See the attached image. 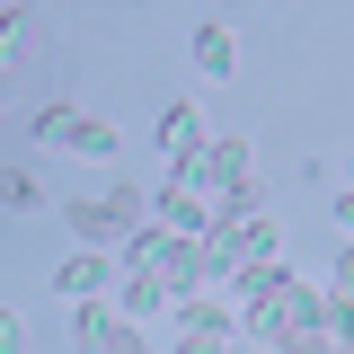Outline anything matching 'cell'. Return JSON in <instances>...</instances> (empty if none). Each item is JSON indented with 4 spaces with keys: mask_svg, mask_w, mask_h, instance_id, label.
Wrapping results in <instances>:
<instances>
[{
    "mask_svg": "<svg viewBox=\"0 0 354 354\" xmlns=\"http://www.w3.org/2000/svg\"><path fill=\"white\" fill-rule=\"evenodd\" d=\"M177 337H204V346H239V310L213 292H186L177 301Z\"/></svg>",
    "mask_w": 354,
    "mask_h": 354,
    "instance_id": "obj_1",
    "label": "cell"
},
{
    "mask_svg": "<svg viewBox=\"0 0 354 354\" xmlns=\"http://www.w3.org/2000/svg\"><path fill=\"white\" fill-rule=\"evenodd\" d=\"M204 142H213V133H204V115H195L186 97L160 106V151H169V169H195V160H204Z\"/></svg>",
    "mask_w": 354,
    "mask_h": 354,
    "instance_id": "obj_2",
    "label": "cell"
},
{
    "mask_svg": "<svg viewBox=\"0 0 354 354\" xmlns=\"http://www.w3.org/2000/svg\"><path fill=\"white\" fill-rule=\"evenodd\" d=\"M230 292H239L248 310H283V292H292V274H283L274 257H248V266H230Z\"/></svg>",
    "mask_w": 354,
    "mask_h": 354,
    "instance_id": "obj_3",
    "label": "cell"
},
{
    "mask_svg": "<svg viewBox=\"0 0 354 354\" xmlns=\"http://www.w3.org/2000/svg\"><path fill=\"white\" fill-rule=\"evenodd\" d=\"M151 213L169 221L177 239H204V221H213V204H204V195H195V186H177V177H169V186H160V195H151Z\"/></svg>",
    "mask_w": 354,
    "mask_h": 354,
    "instance_id": "obj_4",
    "label": "cell"
},
{
    "mask_svg": "<svg viewBox=\"0 0 354 354\" xmlns=\"http://www.w3.org/2000/svg\"><path fill=\"white\" fill-rule=\"evenodd\" d=\"M115 310L124 319H160V310H177V292H169V274L142 266V274H115Z\"/></svg>",
    "mask_w": 354,
    "mask_h": 354,
    "instance_id": "obj_5",
    "label": "cell"
},
{
    "mask_svg": "<svg viewBox=\"0 0 354 354\" xmlns=\"http://www.w3.org/2000/svg\"><path fill=\"white\" fill-rule=\"evenodd\" d=\"M106 283H115V274H106V248H80V257L53 274V292H71V301H97Z\"/></svg>",
    "mask_w": 354,
    "mask_h": 354,
    "instance_id": "obj_6",
    "label": "cell"
},
{
    "mask_svg": "<svg viewBox=\"0 0 354 354\" xmlns=\"http://www.w3.org/2000/svg\"><path fill=\"white\" fill-rule=\"evenodd\" d=\"M195 62H204L213 80H239V44H230V27H221V18H204V27H195Z\"/></svg>",
    "mask_w": 354,
    "mask_h": 354,
    "instance_id": "obj_7",
    "label": "cell"
},
{
    "mask_svg": "<svg viewBox=\"0 0 354 354\" xmlns=\"http://www.w3.org/2000/svg\"><path fill=\"white\" fill-rule=\"evenodd\" d=\"M97 204H106V221H115V239H133V230L151 221V195H142V186H106Z\"/></svg>",
    "mask_w": 354,
    "mask_h": 354,
    "instance_id": "obj_8",
    "label": "cell"
},
{
    "mask_svg": "<svg viewBox=\"0 0 354 354\" xmlns=\"http://www.w3.org/2000/svg\"><path fill=\"white\" fill-rule=\"evenodd\" d=\"M62 221H71V239H80V248H106V239H115V221H106L97 195H88V204H62Z\"/></svg>",
    "mask_w": 354,
    "mask_h": 354,
    "instance_id": "obj_9",
    "label": "cell"
},
{
    "mask_svg": "<svg viewBox=\"0 0 354 354\" xmlns=\"http://www.w3.org/2000/svg\"><path fill=\"white\" fill-rule=\"evenodd\" d=\"M62 151H80V160H106V151H115V124H106V115H80Z\"/></svg>",
    "mask_w": 354,
    "mask_h": 354,
    "instance_id": "obj_10",
    "label": "cell"
},
{
    "mask_svg": "<svg viewBox=\"0 0 354 354\" xmlns=\"http://www.w3.org/2000/svg\"><path fill=\"white\" fill-rule=\"evenodd\" d=\"M0 204L36 213V204H44V177H36V169H0Z\"/></svg>",
    "mask_w": 354,
    "mask_h": 354,
    "instance_id": "obj_11",
    "label": "cell"
},
{
    "mask_svg": "<svg viewBox=\"0 0 354 354\" xmlns=\"http://www.w3.org/2000/svg\"><path fill=\"white\" fill-rule=\"evenodd\" d=\"M115 319H124V310H115V301H80V346L97 354V346H106V337H115Z\"/></svg>",
    "mask_w": 354,
    "mask_h": 354,
    "instance_id": "obj_12",
    "label": "cell"
},
{
    "mask_svg": "<svg viewBox=\"0 0 354 354\" xmlns=\"http://www.w3.org/2000/svg\"><path fill=\"white\" fill-rule=\"evenodd\" d=\"M71 124H80V106H62V97L36 106V142H71Z\"/></svg>",
    "mask_w": 354,
    "mask_h": 354,
    "instance_id": "obj_13",
    "label": "cell"
},
{
    "mask_svg": "<svg viewBox=\"0 0 354 354\" xmlns=\"http://www.w3.org/2000/svg\"><path fill=\"white\" fill-rule=\"evenodd\" d=\"M97 354H151V346H142V328H133V319H115V337H106Z\"/></svg>",
    "mask_w": 354,
    "mask_h": 354,
    "instance_id": "obj_14",
    "label": "cell"
},
{
    "mask_svg": "<svg viewBox=\"0 0 354 354\" xmlns=\"http://www.w3.org/2000/svg\"><path fill=\"white\" fill-rule=\"evenodd\" d=\"M0 354H27V319L18 310H0Z\"/></svg>",
    "mask_w": 354,
    "mask_h": 354,
    "instance_id": "obj_15",
    "label": "cell"
},
{
    "mask_svg": "<svg viewBox=\"0 0 354 354\" xmlns=\"http://www.w3.org/2000/svg\"><path fill=\"white\" fill-rule=\"evenodd\" d=\"M337 292H346V301H354V248H346V257H337Z\"/></svg>",
    "mask_w": 354,
    "mask_h": 354,
    "instance_id": "obj_16",
    "label": "cell"
},
{
    "mask_svg": "<svg viewBox=\"0 0 354 354\" xmlns=\"http://www.w3.org/2000/svg\"><path fill=\"white\" fill-rule=\"evenodd\" d=\"M337 221H346V230H354V186H346V195H337Z\"/></svg>",
    "mask_w": 354,
    "mask_h": 354,
    "instance_id": "obj_17",
    "label": "cell"
},
{
    "mask_svg": "<svg viewBox=\"0 0 354 354\" xmlns=\"http://www.w3.org/2000/svg\"><path fill=\"white\" fill-rule=\"evenodd\" d=\"M328 354H354V337H346V346H328Z\"/></svg>",
    "mask_w": 354,
    "mask_h": 354,
    "instance_id": "obj_18",
    "label": "cell"
},
{
    "mask_svg": "<svg viewBox=\"0 0 354 354\" xmlns=\"http://www.w3.org/2000/svg\"><path fill=\"white\" fill-rule=\"evenodd\" d=\"M204 354H239V346H204Z\"/></svg>",
    "mask_w": 354,
    "mask_h": 354,
    "instance_id": "obj_19",
    "label": "cell"
},
{
    "mask_svg": "<svg viewBox=\"0 0 354 354\" xmlns=\"http://www.w3.org/2000/svg\"><path fill=\"white\" fill-rule=\"evenodd\" d=\"M346 186H354V160H346Z\"/></svg>",
    "mask_w": 354,
    "mask_h": 354,
    "instance_id": "obj_20",
    "label": "cell"
}]
</instances>
